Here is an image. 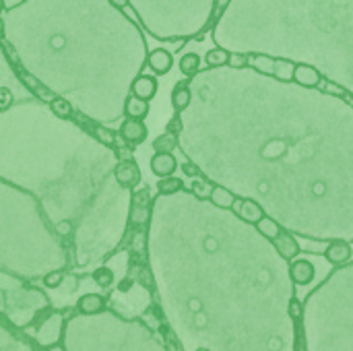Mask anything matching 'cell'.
<instances>
[{
    "label": "cell",
    "mask_w": 353,
    "mask_h": 351,
    "mask_svg": "<svg viewBox=\"0 0 353 351\" xmlns=\"http://www.w3.org/2000/svg\"><path fill=\"white\" fill-rule=\"evenodd\" d=\"M56 234L58 236H70L72 234V223L68 221V219H64V221H60V223H56Z\"/></svg>",
    "instance_id": "8d00e7d4"
},
{
    "label": "cell",
    "mask_w": 353,
    "mask_h": 351,
    "mask_svg": "<svg viewBox=\"0 0 353 351\" xmlns=\"http://www.w3.org/2000/svg\"><path fill=\"white\" fill-rule=\"evenodd\" d=\"M132 205L151 207V188H149V186H143L141 190H137V192L132 194Z\"/></svg>",
    "instance_id": "4dcf8cb0"
},
{
    "label": "cell",
    "mask_w": 353,
    "mask_h": 351,
    "mask_svg": "<svg viewBox=\"0 0 353 351\" xmlns=\"http://www.w3.org/2000/svg\"><path fill=\"white\" fill-rule=\"evenodd\" d=\"M12 106V93L6 87H0V112L8 110Z\"/></svg>",
    "instance_id": "836d02e7"
},
{
    "label": "cell",
    "mask_w": 353,
    "mask_h": 351,
    "mask_svg": "<svg viewBox=\"0 0 353 351\" xmlns=\"http://www.w3.org/2000/svg\"><path fill=\"white\" fill-rule=\"evenodd\" d=\"M213 188H215V186H213L209 180H203V178H194V180H192V184H190V192H192L196 199H201V201L211 199Z\"/></svg>",
    "instance_id": "d4e9b609"
},
{
    "label": "cell",
    "mask_w": 353,
    "mask_h": 351,
    "mask_svg": "<svg viewBox=\"0 0 353 351\" xmlns=\"http://www.w3.org/2000/svg\"><path fill=\"white\" fill-rule=\"evenodd\" d=\"M325 259H327V263H331V265H335V267H341V265H345V263H350L353 257V248L350 242H345V240H335V242H331L327 248H325Z\"/></svg>",
    "instance_id": "8992f818"
},
{
    "label": "cell",
    "mask_w": 353,
    "mask_h": 351,
    "mask_svg": "<svg viewBox=\"0 0 353 351\" xmlns=\"http://www.w3.org/2000/svg\"><path fill=\"white\" fill-rule=\"evenodd\" d=\"M178 170V161L174 157V153H155L151 157V172L157 178H168L174 176V172Z\"/></svg>",
    "instance_id": "ba28073f"
},
{
    "label": "cell",
    "mask_w": 353,
    "mask_h": 351,
    "mask_svg": "<svg viewBox=\"0 0 353 351\" xmlns=\"http://www.w3.org/2000/svg\"><path fill=\"white\" fill-rule=\"evenodd\" d=\"M248 64L261 72V74H273V68H275V58L271 54H250L248 56Z\"/></svg>",
    "instance_id": "2e32d148"
},
{
    "label": "cell",
    "mask_w": 353,
    "mask_h": 351,
    "mask_svg": "<svg viewBox=\"0 0 353 351\" xmlns=\"http://www.w3.org/2000/svg\"><path fill=\"white\" fill-rule=\"evenodd\" d=\"M151 217V207H145V205H132L130 207V223L134 228H143Z\"/></svg>",
    "instance_id": "484cf974"
},
{
    "label": "cell",
    "mask_w": 353,
    "mask_h": 351,
    "mask_svg": "<svg viewBox=\"0 0 353 351\" xmlns=\"http://www.w3.org/2000/svg\"><path fill=\"white\" fill-rule=\"evenodd\" d=\"M4 10V0H0V12Z\"/></svg>",
    "instance_id": "ee69618b"
},
{
    "label": "cell",
    "mask_w": 353,
    "mask_h": 351,
    "mask_svg": "<svg viewBox=\"0 0 353 351\" xmlns=\"http://www.w3.org/2000/svg\"><path fill=\"white\" fill-rule=\"evenodd\" d=\"M2 37H4V23H2V19H0V41H2Z\"/></svg>",
    "instance_id": "7bdbcfd3"
},
{
    "label": "cell",
    "mask_w": 353,
    "mask_h": 351,
    "mask_svg": "<svg viewBox=\"0 0 353 351\" xmlns=\"http://www.w3.org/2000/svg\"><path fill=\"white\" fill-rule=\"evenodd\" d=\"M157 87H159V83H157L155 77H151V74H141V77H137V79L132 81V87H130V89H132V95L151 101V99L157 95Z\"/></svg>",
    "instance_id": "8fae6325"
},
{
    "label": "cell",
    "mask_w": 353,
    "mask_h": 351,
    "mask_svg": "<svg viewBox=\"0 0 353 351\" xmlns=\"http://www.w3.org/2000/svg\"><path fill=\"white\" fill-rule=\"evenodd\" d=\"M273 246H275V250L279 252V257L285 259V261H294V259H298L300 252H302L300 242H298V240L294 238V234H290L288 230H281V234L273 240Z\"/></svg>",
    "instance_id": "5b68a950"
},
{
    "label": "cell",
    "mask_w": 353,
    "mask_h": 351,
    "mask_svg": "<svg viewBox=\"0 0 353 351\" xmlns=\"http://www.w3.org/2000/svg\"><path fill=\"white\" fill-rule=\"evenodd\" d=\"M64 271H52V273H48L46 277H43V285L48 288V290H58L62 283H64Z\"/></svg>",
    "instance_id": "f546056e"
},
{
    "label": "cell",
    "mask_w": 353,
    "mask_h": 351,
    "mask_svg": "<svg viewBox=\"0 0 353 351\" xmlns=\"http://www.w3.org/2000/svg\"><path fill=\"white\" fill-rule=\"evenodd\" d=\"M294 72H296V62L290 58H275V68H273V77L281 83H290L294 81Z\"/></svg>",
    "instance_id": "9a60e30c"
},
{
    "label": "cell",
    "mask_w": 353,
    "mask_h": 351,
    "mask_svg": "<svg viewBox=\"0 0 353 351\" xmlns=\"http://www.w3.org/2000/svg\"><path fill=\"white\" fill-rule=\"evenodd\" d=\"M50 110H52V114H54L56 118L72 120V116H74V108H72V103H70L68 99L60 97V95H56V97L50 101Z\"/></svg>",
    "instance_id": "e0dca14e"
},
{
    "label": "cell",
    "mask_w": 353,
    "mask_h": 351,
    "mask_svg": "<svg viewBox=\"0 0 353 351\" xmlns=\"http://www.w3.org/2000/svg\"><path fill=\"white\" fill-rule=\"evenodd\" d=\"M116 182L122 188H137L141 184V168L134 159H126V161H118L116 170H114Z\"/></svg>",
    "instance_id": "7a4b0ae2"
},
{
    "label": "cell",
    "mask_w": 353,
    "mask_h": 351,
    "mask_svg": "<svg viewBox=\"0 0 353 351\" xmlns=\"http://www.w3.org/2000/svg\"><path fill=\"white\" fill-rule=\"evenodd\" d=\"M194 351H211V350H207V348H199V350H194Z\"/></svg>",
    "instance_id": "f6af8a7d"
},
{
    "label": "cell",
    "mask_w": 353,
    "mask_h": 351,
    "mask_svg": "<svg viewBox=\"0 0 353 351\" xmlns=\"http://www.w3.org/2000/svg\"><path fill=\"white\" fill-rule=\"evenodd\" d=\"M118 8H126L128 6V0H112Z\"/></svg>",
    "instance_id": "b9f144b4"
},
{
    "label": "cell",
    "mask_w": 353,
    "mask_h": 351,
    "mask_svg": "<svg viewBox=\"0 0 353 351\" xmlns=\"http://www.w3.org/2000/svg\"><path fill=\"white\" fill-rule=\"evenodd\" d=\"M288 314H290V319L294 321V323H302V319H304V304L298 300V298H292V302H290V306H288Z\"/></svg>",
    "instance_id": "83f0119b"
},
{
    "label": "cell",
    "mask_w": 353,
    "mask_h": 351,
    "mask_svg": "<svg viewBox=\"0 0 353 351\" xmlns=\"http://www.w3.org/2000/svg\"><path fill=\"white\" fill-rule=\"evenodd\" d=\"M108 308V302L101 294H85L79 298L77 302V310L85 317H93V314H101Z\"/></svg>",
    "instance_id": "30bf717a"
},
{
    "label": "cell",
    "mask_w": 353,
    "mask_h": 351,
    "mask_svg": "<svg viewBox=\"0 0 353 351\" xmlns=\"http://www.w3.org/2000/svg\"><path fill=\"white\" fill-rule=\"evenodd\" d=\"M149 101L147 99H141L137 95H130L126 101H124V116L126 118H139V120H145L149 116Z\"/></svg>",
    "instance_id": "4fadbf2b"
},
{
    "label": "cell",
    "mask_w": 353,
    "mask_h": 351,
    "mask_svg": "<svg viewBox=\"0 0 353 351\" xmlns=\"http://www.w3.org/2000/svg\"><path fill=\"white\" fill-rule=\"evenodd\" d=\"M321 79H323V74L312 64H304V62L302 64H296V72H294L296 85L306 87V89H314V87H319Z\"/></svg>",
    "instance_id": "9c48e42d"
},
{
    "label": "cell",
    "mask_w": 353,
    "mask_h": 351,
    "mask_svg": "<svg viewBox=\"0 0 353 351\" xmlns=\"http://www.w3.org/2000/svg\"><path fill=\"white\" fill-rule=\"evenodd\" d=\"M256 230H259V234H261L263 238H267V240L273 242V240L281 234L283 228L279 225V221H275L273 217H267V215H265V217L256 223Z\"/></svg>",
    "instance_id": "ac0fdd59"
},
{
    "label": "cell",
    "mask_w": 353,
    "mask_h": 351,
    "mask_svg": "<svg viewBox=\"0 0 353 351\" xmlns=\"http://www.w3.org/2000/svg\"><path fill=\"white\" fill-rule=\"evenodd\" d=\"M25 0H4V10H12L14 6L23 4Z\"/></svg>",
    "instance_id": "60d3db41"
},
{
    "label": "cell",
    "mask_w": 353,
    "mask_h": 351,
    "mask_svg": "<svg viewBox=\"0 0 353 351\" xmlns=\"http://www.w3.org/2000/svg\"><path fill=\"white\" fill-rule=\"evenodd\" d=\"M33 93H35V95H37V97H39L41 101H52V99L56 97V95H54V93H52V91H50L48 87H43V85H41V87H37V89H35Z\"/></svg>",
    "instance_id": "74e56055"
},
{
    "label": "cell",
    "mask_w": 353,
    "mask_h": 351,
    "mask_svg": "<svg viewBox=\"0 0 353 351\" xmlns=\"http://www.w3.org/2000/svg\"><path fill=\"white\" fill-rule=\"evenodd\" d=\"M228 66H230V68H234V70L246 68V66H248V54H244V52H230Z\"/></svg>",
    "instance_id": "f1b7e54d"
},
{
    "label": "cell",
    "mask_w": 353,
    "mask_h": 351,
    "mask_svg": "<svg viewBox=\"0 0 353 351\" xmlns=\"http://www.w3.org/2000/svg\"><path fill=\"white\" fill-rule=\"evenodd\" d=\"M209 201H211L217 209H221V211H232L238 199H236V194H234L230 188H225V186H215Z\"/></svg>",
    "instance_id": "5bb4252c"
},
{
    "label": "cell",
    "mask_w": 353,
    "mask_h": 351,
    "mask_svg": "<svg viewBox=\"0 0 353 351\" xmlns=\"http://www.w3.org/2000/svg\"><path fill=\"white\" fill-rule=\"evenodd\" d=\"M116 157L118 161H126V159H134V153H132V147L126 145V147H118L116 149Z\"/></svg>",
    "instance_id": "d590c367"
},
{
    "label": "cell",
    "mask_w": 353,
    "mask_h": 351,
    "mask_svg": "<svg viewBox=\"0 0 353 351\" xmlns=\"http://www.w3.org/2000/svg\"><path fill=\"white\" fill-rule=\"evenodd\" d=\"M182 172H184V176H188V178H199V176H201V168H196L192 161H184V163H182Z\"/></svg>",
    "instance_id": "e575fe53"
},
{
    "label": "cell",
    "mask_w": 353,
    "mask_h": 351,
    "mask_svg": "<svg viewBox=\"0 0 353 351\" xmlns=\"http://www.w3.org/2000/svg\"><path fill=\"white\" fill-rule=\"evenodd\" d=\"M180 190H184V182L180 178H176V176L159 178V182H157V192L161 197H170V194H176Z\"/></svg>",
    "instance_id": "44dd1931"
},
{
    "label": "cell",
    "mask_w": 353,
    "mask_h": 351,
    "mask_svg": "<svg viewBox=\"0 0 353 351\" xmlns=\"http://www.w3.org/2000/svg\"><path fill=\"white\" fill-rule=\"evenodd\" d=\"M89 134H93V137L97 139V143H101V145H105V147H116L118 134H116L114 130L101 126V124H93V128H91Z\"/></svg>",
    "instance_id": "603a6c76"
},
{
    "label": "cell",
    "mask_w": 353,
    "mask_h": 351,
    "mask_svg": "<svg viewBox=\"0 0 353 351\" xmlns=\"http://www.w3.org/2000/svg\"><path fill=\"white\" fill-rule=\"evenodd\" d=\"M314 277H316V267H314L312 261H308V259L292 261V265H290V279L296 285L306 288V285H310L314 281Z\"/></svg>",
    "instance_id": "3957f363"
},
{
    "label": "cell",
    "mask_w": 353,
    "mask_h": 351,
    "mask_svg": "<svg viewBox=\"0 0 353 351\" xmlns=\"http://www.w3.org/2000/svg\"><path fill=\"white\" fill-rule=\"evenodd\" d=\"M147 64H149V68H151L157 77L168 74V72L172 70V66H174V54H172L170 50H165V48H155L153 52H149Z\"/></svg>",
    "instance_id": "52a82bcc"
},
{
    "label": "cell",
    "mask_w": 353,
    "mask_h": 351,
    "mask_svg": "<svg viewBox=\"0 0 353 351\" xmlns=\"http://www.w3.org/2000/svg\"><path fill=\"white\" fill-rule=\"evenodd\" d=\"M165 130H168V132H172V134H180V132L184 130V124H182V118H180V114H176V116H172V118L168 120V124H165Z\"/></svg>",
    "instance_id": "d6a6232c"
},
{
    "label": "cell",
    "mask_w": 353,
    "mask_h": 351,
    "mask_svg": "<svg viewBox=\"0 0 353 351\" xmlns=\"http://www.w3.org/2000/svg\"><path fill=\"white\" fill-rule=\"evenodd\" d=\"M228 4H230V0H215V12H213L211 21H217V19H219V14L228 8Z\"/></svg>",
    "instance_id": "f35d334b"
},
{
    "label": "cell",
    "mask_w": 353,
    "mask_h": 351,
    "mask_svg": "<svg viewBox=\"0 0 353 351\" xmlns=\"http://www.w3.org/2000/svg\"><path fill=\"white\" fill-rule=\"evenodd\" d=\"M234 211L242 221L252 223V225H256L265 217V209L261 207V203H256L252 199H238L234 205Z\"/></svg>",
    "instance_id": "277c9868"
},
{
    "label": "cell",
    "mask_w": 353,
    "mask_h": 351,
    "mask_svg": "<svg viewBox=\"0 0 353 351\" xmlns=\"http://www.w3.org/2000/svg\"><path fill=\"white\" fill-rule=\"evenodd\" d=\"M190 97H192V93H190L188 83H186V81L176 83V87H174V91H172V108L176 110V114H180V112L188 110V106H190Z\"/></svg>",
    "instance_id": "7c38bea8"
},
{
    "label": "cell",
    "mask_w": 353,
    "mask_h": 351,
    "mask_svg": "<svg viewBox=\"0 0 353 351\" xmlns=\"http://www.w3.org/2000/svg\"><path fill=\"white\" fill-rule=\"evenodd\" d=\"M2 48H4V54L8 56V60H10L12 64H17V66H19V56L12 52V48H10L8 43H4V41H2Z\"/></svg>",
    "instance_id": "ab89813d"
},
{
    "label": "cell",
    "mask_w": 353,
    "mask_h": 351,
    "mask_svg": "<svg viewBox=\"0 0 353 351\" xmlns=\"http://www.w3.org/2000/svg\"><path fill=\"white\" fill-rule=\"evenodd\" d=\"M91 279L95 281V285H97V288L108 290V288H112V285H114L116 275H114V271H112L110 267H99V269H95V271H93Z\"/></svg>",
    "instance_id": "cb8c5ba5"
},
{
    "label": "cell",
    "mask_w": 353,
    "mask_h": 351,
    "mask_svg": "<svg viewBox=\"0 0 353 351\" xmlns=\"http://www.w3.org/2000/svg\"><path fill=\"white\" fill-rule=\"evenodd\" d=\"M201 56L196 54V52H186L182 58H180V70H182V74H186V77H194L199 70H201Z\"/></svg>",
    "instance_id": "d6986e66"
},
{
    "label": "cell",
    "mask_w": 353,
    "mask_h": 351,
    "mask_svg": "<svg viewBox=\"0 0 353 351\" xmlns=\"http://www.w3.org/2000/svg\"><path fill=\"white\" fill-rule=\"evenodd\" d=\"M228 60H230V52L223 50V48H213L207 52L205 56V64L209 68H221V66H228Z\"/></svg>",
    "instance_id": "7402d4cb"
},
{
    "label": "cell",
    "mask_w": 353,
    "mask_h": 351,
    "mask_svg": "<svg viewBox=\"0 0 353 351\" xmlns=\"http://www.w3.org/2000/svg\"><path fill=\"white\" fill-rule=\"evenodd\" d=\"M176 147H178V134H172L168 130L153 141V151L155 153H172Z\"/></svg>",
    "instance_id": "ffe728a7"
},
{
    "label": "cell",
    "mask_w": 353,
    "mask_h": 351,
    "mask_svg": "<svg viewBox=\"0 0 353 351\" xmlns=\"http://www.w3.org/2000/svg\"><path fill=\"white\" fill-rule=\"evenodd\" d=\"M17 70H19V79H21V81H23V83H25V85L31 89V91H35L37 87H41V83H39V81H37L33 74H29V72H27V70H23L21 66H19Z\"/></svg>",
    "instance_id": "1f68e13d"
},
{
    "label": "cell",
    "mask_w": 353,
    "mask_h": 351,
    "mask_svg": "<svg viewBox=\"0 0 353 351\" xmlns=\"http://www.w3.org/2000/svg\"><path fill=\"white\" fill-rule=\"evenodd\" d=\"M319 89H321V91H325V93H329V95H335V97H343V99L347 97V91H345L341 85H337V83L329 81L327 77H323V79H321Z\"/></svg>",
    "instance_id": "4316f807"
},
{
    "label": "cell",
    "mask_w": 353,
    "mask_h": 351,
    "mask_svg": "<svg viewBox=\"0 0 353 351\" xmlns=\"http://www.w3.org/2000/svg\"><path fill=\"white\" fill-rule=\"evenodd\" d=\"M118 134H120V139H122L126 145L137 147V145H141V143L147 141L149 130H147V126H145L143 120H139V118H126V120L120 124Z\"/></svg>",
    "instance_id": "6da1fadb"
}]
</instances>
